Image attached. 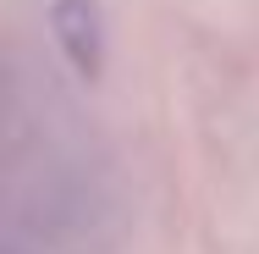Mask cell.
Instances as JSON below:
<instances>
[{"mask_svg":"<svg viewBox=\"0 0 259 254\" xmlns=\"http://www.w3.org/2000/svg\"><path fill=\"white\" fill-rule=\"evenodd\" d=\"M50 33H55V50L66 55V66L94 83L105 72V17H100V0H50Z\"/></svg>","mask_w":259,"mask_h":254,"instance_id":"cell-1","label":"cell"}]
</instances>
